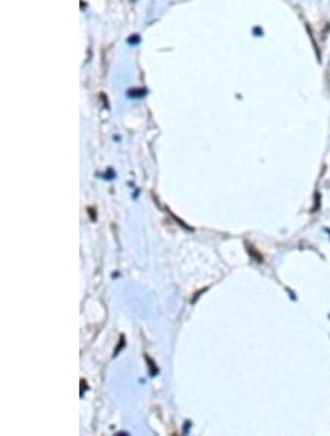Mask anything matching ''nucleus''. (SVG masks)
<instances>
[{
    "instance_id": "obj_1",
    "label": "nucleus",
    "mask_w": 330,
    "mask_h": 436,
    "mask_svg": "<svg viewBox=\"0 0 330 436\" xmlns=\"http://www.w3.org/2000/svg\"><path fill=\"white\" fill-rule=\"evenodd\" d=\"M248 251L256 257V260H258V262H263V256L262 254H258L254 248H252V245H248Z\"/></svg>"
}]
</instances>
